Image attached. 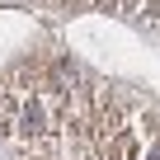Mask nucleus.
Returning <instances> with one entry per match:
<instances>
[{
	"label": "nucleus",
	"mask_w": 160,
	"mask_h": 160,
	"mask_svg": "<svg viewBox=\"0 0 160 160\" xmlns=\"http://www.w3.org/2000/svg\"><path fill=\"white\" fill-rule=\"evenodd\" d=\"M47 127H52V113H47V104H42V99H24V108H19V122H14V137H19V141H38Z\"/></svg>",
	"instance_id": "f257e3e1"
},
{
	"label": "nucleus",
	"mask_w": 160,
	"mask_h": 160,
	"mask_svg": "<svg viewBox=\"0 0 160 160\" xmlns=\"http://www.w3.org/2000/svg\"><path fill=\"white\" fill-rule=\"evenodd\" d=\"M99 160H137V141H132V132L122 127L118 137L99 141Z\"/></svg>",
	"instance_id": "f03ea898"
},
{
	"label": "nucleus",
	"mask_w": 160,
	"mask_h": 160,
	"mask_svg": "<svg viewBox=\"0 0 160 160\" xmlns=\"http://www.w3.org/2000/svg\"><path fill=\"white\" fill-rule=\"evenodd\" d=\"M151 160H160V151H155V155H151Z\"/></svg>",
	"instance_id": "7ed1b4c3"
}]
</instances>
